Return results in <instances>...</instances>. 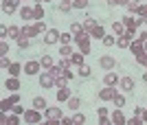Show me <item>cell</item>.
I'll return each mask as SVG.
<instances>
[{
    "instance_id": "6da1fadb",
    "label": "cell",
    "mask_w": 147,
    "mask_h": 125,
    "mask_svg": "<svg viewBox=\"0 0 147 125\" xmlns=\"http://www.w3.org/2000/svg\"><path fill=\"white\" fill-rule=\"evenodd\" d=\"M75 42H77V46H79V50L84 53V55H88V53H90V33L75 35Z\"/></svg>"
},
{
    "instance_id": "7a4b0ae2",
    "label": "cell",
    "mask_w": 147,
    "mask_h": 125,
    "mask_svg": "<svg viewBox=\"0 0 147 125\" xmlns=\"http://www.w3.org/2000/svg\"><path fill=\"white\" fill-rule=\"evenodd\" d=\"M22 116H24L26 123H40V121H42V114H40V110H37V108H35V110H26Z\"/></svg>"
},
{
    "instance_id": "3957f363",
    "label": "cell",
    "mask_w": 147,
    "mask_h": 125,
    "mask_svg": "<svg viewBox=\"0 0 147 125\" xmlns=\"http://www.w3.org/2000/svg\"><path fill=\"white\" fill-rule=\"evenodd\" d=\"M59 35H61V33L57 31V29H49L46 35H44V42L49 44V46H51V44H57V42H59Z\"/></svg>"
},
{
    "instance_id": "277c9868",
    "label": "cell",
    "mask_w": 147,
    "mask_h": 125,
    "mask_svg": "<svg viewBox=\"0 0 147 125\" xmlns=\"http://www.w3.org/2000/svg\"><path fill=\"white\" fill-rule=\"evenodd\" d=\"M99 64H101V68H105V70H114V66H117V59L112 55H103L101 59H99Z\"/></svg>"
},
{
    "instance_id": "5b68a950",
    "label": "cell",
    "mask_w": 147,
    "mask_h": 125,
    "mask_svg": "<svg viewBox=\"0 0 147 125\" xmlns=\"http://www.w3.org/2000/svg\"><path fill=\"white\" fill-rule=\"evenodd\" d=\"M114 94H117L114 88H112V86H105L103 90H99V99H101V101H112V99H114Z\"/></svg>"
},
{
    "instance_id": "8992f818",
    "label": "cell",
    "mask_w": 147,
    "mask_h": 125,
    "mask_svg": "<svg viewBox=\"0 0 147 125\" xmlns=\"http://www.w3.org/2000/svg\"><path fill=\"white\" fill-rule=\"evenodd\" d=\"M40 68H42V64H40V62H26L24 64V73H26V75H37Z\"/></svg>"
},
{
    "instance_id": "52a82bcc",
    "label": "cell",
    "mask_w": 147,
    "mask_h": 125,
    "mask_svg": "<svg viewBox=\"0 0 147 125\" xmlns=\"http://www.w3.org/2000/svg\"><path fill=\"white\" fill-rule=\"evenodd\" d=\"M53 83H55V77L51 75V73H42L40 75V86L42 88H51Z\"/></svg>"
},
{
    "instance_id": "ba28073f",
    "label": "cell",
    "mask_w": 147,
    "mask_h": 125,
    "mask_svg": "<svg viewBox=\"0 0 147 125\" xmlns=\"http://www.w3.org/2000/svg\"><path fill=\"white\" fill-rule=\"evenodd\" d=\"M46 119L49 121H61V108H46Z\"/></svg>"
},
{
    "instance_id": "9c48e42d",
    "label": "cell",
    "mask_w": 147,
    "mask_h": 125,
    "mask_svg": "<svg viewBox=\"0 0 147 125\" xmlns=\"http://www.w3.org/2000/svg\"><path fill=\"white\" fill-rule=\"evenodd\" d=\"M129 48H132V53H134V55H141V53H145V42H141V40L136 38V40H132Z\"/></svg>"
},
{
    "instance_id": "30bf717a",
    "label": "cell",
    "mask_w": 147,
    "mask_h": 125,
    "mask_svg": "<svg viewBox=\"0 0 147 125\" xmlns=\"http://www.w3.org/2000/svg\"><path fill=\"white\" fill-rule=\"evenodd\" d=\"M103 81H105V86H117V81H119V75L114 73V70H110V73H105Z\"/></svg>"
},
{
    "instance_id": "8fae6325",
    "label": "cell",
    "mask_w": 147,
    "mask_h": 125,
    "mask_svg": "<svg viewBox=\"0 0 147 125\" xmlns=\"http://www.w3.org/2000/svg\"><path fill=\"white\" fill-rule=\"evenodd\" d=\"M121 20H123V26H125V29H129V31H136L138 22H136L132 15H125V18H121Z\"/></svg>"
},
{
    "instance_id": "7c38bea8",
    "label": "cell",
    "mask_w": 147,
    "mask_h": 125,
    "mask_svg": "<svg viewBox=\"0 0 147 125\" xmlns=\"http://www.w3.org/2000/svg\"><path fill=\"white\" fill-rule=\"evenodd\" d=\"M55 97H57V101H59V103H64V101H68V99H70V90H68V88L64 86V88H59V90H57V94H55Z\"/></svg>"
},
{
    "instance_id": "4fadbf2b",
    "label": "cell",
    "mask_w": 147,
    "mask_h": 125,
    "mask_svg": "<svg viewBox=\"0 0 147 125\" xmlns=\"http://www.w3.org/2000/svg\"><path fill=\"white\" fill-rule=\"evenodd\" d=\"M112 123H117V125H125V123H127V119L123 116L121 110H114V112H112Z\"/></svg>"
},
{
    "instance_id": "5bb4252c",
    "label": "cell",
    "mask_w": 147,
    "mask_h": 125,
    "mask_svg": "<svg viewBox=\"0 0 147 125\" xmlns=\"http://www.w3.org/2000/svg\"><path fill=\"white\" fill-rule=\"evenodd\" d=\"M121 88L125 90V92H132V90H134V79H132V77H123L121 79Z\"/></svg>"
},
{
    "instance_id": "9a60e30c",
    "label": "cell",
    "mask_w": 147,
    "mask_h": 125,
    "mask_svg": "<svg viewBox=\"0 0 147 125\" xmlns=\"http://www.w3.org/2000/svg\"><path fill=\"white\" fill-rule=\"evenodd\" d=\"M5 88L7 90H20V81H18V77H9L5 81Z\"/></svg>"
},
{
    "instance_id": "2e32d148",
    "label": "cell",
    "mask_w": 147,
    "mask_h": 125,
    "mask_svg": "<svg viewBox=\"0 0 147 125\" xmlns=\"http://www.w3.org/2000/svg\"><path fill=\"white\" fill-rule=\"evenodd\" d=\"M90 38H97V40H103L105 38V31H103V26L101 24H97L94 29L90 31Z\"/></svg>"
},
{
    "instance_id": "e0dca14e",
    "label": "cell",
    "mask_w": 147,
    "mask_h": 125,
    "mask_svg": "<svg viewBox=\"0 0 147 125\" xmlns=\"http://www.w3.org/2000/svg\"><path fill=\"white\" fill-rule=\"evenodd\" d=\"M33 108H37V110H46V108H49V103H46V99H44V97H35V99H33Z\"/></svg>"
},
{
    "instance_id": "ac0fdd59",
    "label": "cell",
    "mask_w": 147,
    "mask_h": 125,
    "mask_svg": "<svg viewBox=\"0 0 147 125\" xmlns=\"http://www.w3.org/2000/svg\"><path fill=\"white\" fill-rule=\"evenodd\" d=\"M33 20H44V7H42V2L33 7Z\"/></svg>"
},
{
    "instance_id": "d6986e66",
    "label": "cell",
    "mask_w": 147,
    "mask_h": 125,
    "mask_svg": "<svg viewBox=\"0 0 147 125\" xmlns=\"http://www.w3.org/2000/svg\"><path fill=\"white\" fill-rule=\"evenodd\" d=\"M37 33L40 31H37L35 26H22V35H24V38H35Z\"/></svg>"
},
{
    "instance_id": "ffe728a7",
    "label": "cell",
    "mask_w": 147,
    "mask_h": 125,
    "mask_svg": "<svg viewBox=\"0 0 147 125\" xmlns=\"http://www.w3.org/2000/svg\"><path fill=\"white\" fill-rule=\"evenodd\" d=\"M13 106H16V101L9 97V99H2V103H0V110H2V112H7V110H13Z\"/></svg>"
},
{
    "instance_id": "44dd1931",
    "label": "cell",
    "mask_w": 147,
    "mask_h": 125,
    "mask_svg": "<svg viewBox=\"0 0 147 125\" xmlns=\"http://www.w3.org/2000/svg\"><path fill=\"white\" fill-rule=\"evenodd\" d=\"M70 33H73V35H81V33H86V29H84V24H79V22H73V24H70Z\"/></svg>"
},
{
    "instance_id": "7402d4cb",
    "label": "cell",
    "mask_w": 147,
    "mask_h": 125,
    "mask_svg": "<svg viewBox=\"0 0 147 125\" xmlns=\"http://www.w3.org/2000/svg\"><path fill=\"white\" fill-rule=\"evenodd\" d=\"M129 44H132V40H129V38H125V35L117 38V46H119V48H129Z\"/></svg>"
},
{
    "instance_id": "603a6c76",
    "label": "cell",
    "mask_w": 147,
    "mask_h": 125,
    "mask_svg": "<svg viewBox=\"0 0 147 125\" xmlns=\"http://www.w3.org/2000/svg\"><path fill=\"white\" fill-rule=\"evenodd\" d=\"M59 55H61V57H73V46H70V44H61Z\"/></svg>"
},
{
    "instance_id": "cb8c5ba5",
    "label": "cell",
    "mask_w": 147,
    "mask_h": 125,
    "mask_svg": "<svg viewBox=\"0 0 147 125\" xmlns=\"http://www.w3.org/2000/svg\"><path fill=\"white\" fill-rule=\"evenodd\" d=\"M20 15H22V20H33V9H31V7H22V9H20Z\"/></svg>"
},
{
    "instance_id": "d4e9b609",
    "label": "cell",
    "mask_w": 147,
    "mask_h": 125,
    "mask_svg": "<svg viewBox=\"0 0 147 125\" xmlns=\"http://www.w3.org/2000/svg\"><path fill=\"white\" fill-rule=\"evenodd\" d=\"M70 9H75V7H73V0H61V2H59V11L61 13L70 11Z\"/></svg>"
},
{
    "instance_id": "484cf974",
    "label": "cell",
    "mask_w": 147,
    "mask_h": 125,
    "mask_svg": "<svg viewBox=\"0 0 147 125\" xmlns=\"http://www.w3.org/2000/svg\"><path fill=\"white\" fill-rule=\"evenodd\" d=\"M79 106H81L79 97H70V99H68V108H70V110H79Z\"/></svg>"
},
{
    "instance_id": "4316f807",
    "label": "cell",
    "mask_w": 147,
    "mask_h": 125,
    "mask_svg": "<svg viewBox=\"0 0 147 125\" xmlns=\"http://www.w3.org/2000/svg\"><path fill=\"white\" fill-rule=\"evenodd\" d=\"M20 70H24V66H20V64H11V66H9V75H11V77H18Z\"/></svg>"
},
{
    "instance_id": "83f0119b",
    "label": "cell",
    "mask_w": 147,
    "mask_h": 125,
    "mask_svg": "<svg viewBox=\"0 0 147 125\" xmlns=\"http://www.w3.org/2000/svg\"><path fill=\"white\" fill-rule=\"evenodd\" d=\"M112 31L117 33L119 38H121V35H125V26H123V22H114V24H112Z\"/></svg>"
},
{
    "instance_id": "f1b7e54d",
    "label": "cell",
    "mask_w": 147,
    "mask_h": 125,
    "mask_svg": "<svg viewBox=\"0 0 147 125\" xmlns=\"http://www.w3.org/2000/svg\"><path fill=\"white\" fill-rule=\"evenodd\" d=\"M84 57H86V55L79 50V53H73V57H70V59H73L75 66H81V64H84Z\"/></svg>"
},
{
    "instance_id": "f546056e",
    "label": "cell",
    "mask_w": 147,
    "mask_h": 125,
    "mask_svg": "<svg viewBox=\"0 0 147 125\" xmlns=\"http://www.w3.org/2000/svg\"><path fill=\"white\" fill-rule=\"evenodd\" d=\"M9 38H13V40L22 38V29H18V26H9Z\"/></svg>"
},
{
    "instance_id": "4dcf8cb0",
    "label": "cell",
    "mask_w": 147,
    "mask_h": 125,
    "mask_svg": "<svg viewBox=\"0 0 147 125\" xmlns=\"http://www.w3.org/2000/svg\"><path fill=\"white\" fill-rule=\"evenodd\" d=\"M40 64H42V68H46V70H51V68H53V59H51L49 55H44L42 59H40Z\"/></svg>"
},
{
    "instance_id": "1f68e13d",
    "label": "cell",
    "mask_w": 147,
    "mask_h": 125,
    "mask_svg": "<svg viewBox=\"0 0 147 125\" xmlns=\"http://www.w3.org/2000/svg\"><path fill=\"white\" fill-rule=\"evenodd\" d=\"M94 26H97V22H94L92 18H86V20H84V29H86V33H90Z\"/></svg>"
},
{
    "instance_id": "d6a6232c",
    "label": "cell",
    "mask_w": 147,
    "mask_h": 125,
    "mask_svg": "<svg viewBox=\"0 0 147 125\" xmlns=\"http://www.w3.org/2000/svg\"><path fill=\"white\" fill-rule=\"evenodd\" d=\"M59 40H61V44H70V42H75V35L73 33H61Z\"/></svg>"
},
{
    "instance_id": "836d02e7",
    "label": "cell",
    "mask_w": 147,
    "mask_h": 125,
    "mask_svg": "<svg viewBox=\"0 0 147 125\" xmlns=\"http://www.w3.org/2000/svg\"><path fill=\"white\" fill-rule=\"evenodd\" d=\"M2 11H5V13H13V11H16V7H13L9 0H2Z\"/></svg>"
},
{
    "instance_id": "e575fe53",
    "label": "cell",
    "mask_w": 147,
    "mask_h": 125,
    "mask_svg": "<svg viewBox=\"0 0 147 125\" xmlns=\"http://www.w3.org/2000/svg\"><path fill=\"white\" fill-rule=\"evenodd\" d=\"M112 101H114V106H117V108L125 106V97H123V94H114V99H112Z\"/></svg>"
},
{
    "instance_id": "d590c367",
    "label": "cell",
    "mask_w": 147,
    "mask_h": 125,
    "mask_svg": "<svg viewBox=\"0 0 147 125\" xmlns=\"http://www.w3.org/2000/svg\"><path fill=\"white\" fill-rule=\"evenodd\" d=\"M49 73H51V75H53V77H59V75H64V68H61L59 64H57V66H53V68H51Z\"/></svg>"
},
{
    "instance_id": "8d00e7d4",
    "label": "cell",
    "mask_w": 147,
    "mask_h": 125,
    "mask_svg": "<svg viewBox=\"0 0 147 125\" xmlns=\"http://www.w3.org/2000/svg\"><path fill=\"white\" fill-rule=\"evenodd\" d=\"M125 7H127V11H129V13H138V7H141V5H136V0H134V2L129 0Z\"/></svg>"
},
{
    "instance_id": "74e56055",
    "label": "cell",
    "mask_w": 147,
    "mask_h": 125,
    "mask_svg": "<svg viewBox=\"0 0 147 125\" xmlns=\"http://www.w3.org/2000/svg\"><path fill=\"white\" fill-rule=\"evenodd\" d=\"M136 62L147 68V50H145V53H141V55H136Z\"/></svg>"
},
{
    "instance_id": "f35d334b",
    "label": "cell",
    "mask_w": 147,
    "mask_h": 125,
    "mask_svg": "<svg viewBox=\"0 0 147 125\" xmlns=\"http://www.w3.org/2000/svg\"><path fill=\"white\" fill-rule=\"evenodd\" d=\"M73 7H75V9H86L88 0H73Z\"/></svg>"
},
{
    "instance_id": "ab89813d",
    "label": "cell",
    "mask_w": 147,
    "mask_h": 125,
    "mask_svg": "<svg viewBox=\"0 0 147 125\" xmlns=\"http://www.w3.org/2000/svg\"><path fill=\"white\" fill-rule=\"evenodd\" d=\"M101 42H103L105 46H114V42H117V38H114V35H105V38L101 40Z\"/></svg>"
},
{
    "instance_id": "60d3db41",
    "label": "cell",
    "mask_w": 147,
    "mask_h": 125,
    "mask_svg": "<svg viewBox=\"0 0 147 125\" xmlns=\"http://www.w3.org/2000/svg\"><path fill=\"white\" fill-rule=\"evenodd\" d=\"M66 81H68V79H66V77H64V75L55 77V86H57V88H64V86H66Z\"/></svg>"
},
{
    "instance_id": "b9f144b4",
    "label": "cell",
    "mask_w": 147,
    "mask_h": 125,
    "mask_svg": "<svg viewBox=\"0 0 147 125\" xmlns=\"http://www.w3.org/2000/svg\"><path fill=\"white\" fill-rule=\"evenodd\" d=\"M73 121H75V123H77V125H81V123H86V116H84V114H81V112H77V114H75V116H73Z\"/></svg>"
},
{
    "instance_id": "7bdbcfd3",
    "label": "cell",
    "mask_w": 147,
    "mask_h": 125,
    "mask_svg": "<svg viewBox=\"0 0 147 125\" xmlns=\"http://www.w3.org/2000/svg\"><path fill=\"white\" fill-rule=\"evenodd\" d=\"M79 75L81 77H90V68H88L86 64H81V66H79Z\"/></svg>"
},
{
    "instance_id": "ee69618b",
    "label": "cell",
    "mask_w": 147,
    "mask_h": 125,
    "mask_svg": "<svg viewBox=\"0 0 147 125\" xmlns=\"http://www.w3.org/2000/svg\"><path fill=\"white\" fill-rule=\"evenodd\" d=\"M18 46H20V48H29V38H24V35L18 38Z\"/></svg>"
},
{
    "instance_id": "f6af8a7d",
    "label": "cell",
    "mask_w": 147,
    "mask_h": 125,
    "mask_svg": "<svg viewBox=\"0 0 147 125\" xmlns=\"http://www.w3.org/2000/svg\"><path fill=\"white\" fill-rule=\"evenodd\" d=\"M0 55H9V44H7L5 40L0 42Z\"/></svg>"
},
{
    "instance_id": "bcb514c9",
    "label": "cell",
    "mask_w": 147,
    "mask_h": 125,
    "mask_svg": "<svg viewBox=\"0 0 147 125\" xmlns=\"http://www.w3.org/2000/svg\"><path fill=\"white\" fill-rule=\"evenodd\" d=\"M0 66H2V68H9V66H11V62H9V57H7V55L0 57Z\"/></svg>"
},
{
    "instance_id": "7dc6e473",
    "label": "cell",
    "mask_w": 147,
    "mask_h": 125,
    "mask_svg": "<svg viewBox=\"0 0 147 125\" xmlns=\"http://www.w3.org/2000/svg\"><path fill=\"white\" fill-rule=\"evenodd\" d=\"M129 0H108V5L110 7H119V5H127Z\"/></svg>"
},
{
    "instance_id": "c3c4849f",
    "label": "cell",
    "mask_w": 147,
    "mask_h": 125,
    "mask_svg": "<svg viewBox=\"0 0 147 125\" xmlns=\"http://www.w3.org/2000/svg\"><path fill=\"white\" fill-rule=\"evenodd\" d=\"M35 29H37L40 33H42V31H46V24H44L42 20H35Z\"/></svg>"
},
{
    "instance_id": "681fc988",
    "label": "cell",
    "mask_w": 147,
    "mask_h": 125,
    "mask_svg": "<svg viewBox=\"0 0 147 125\" xmlns=\"http://www.w3.org/2000/svg\"><path fill=\"white\" fill-rule=\"evenodd\" d=\"M138 15H141V18H147V5H141V7H138Z\"/></svg>"
},
{
    "instance_id": "f907efd6",
    "label": "cell",
    "mask_w": 147,
    "mask_h": 125,
    "mask_svg": "<svg viewBox=\"0 0 147 125\" xmlns=\"http://www.w3.org/2000/svg\"><path fill=\"white\" fill-rule=\"evenodd\" d=\"M24 112H26V110H24L22 106H18V103L13 106V114H24Z\"/></svg>"
},
{
    "instance_id": "816d5d0a",
    "label": "cell",
    "mask_w": 147,
    "mask_h": 125,
    "mask_svg": "<svg viewBox=\"0 0 147 125\" xmlns=\"http://www.w3.org/2000/svg\"><path fill=\"white\" fill-rule=\"evenodd\" d=\"M112 119H108V116H99V125H110Z\"/></svg>"
},
{
    "instance_id": "f5cc1de1",
    "label": "cell",
    "mask_w": 147,
    "mask_h": 125,
    "mask_svg": "<svg viewBox=\"0 0 147 125\" xmlns=\"http://www.w3.org/2000/svg\"><path fill=\"white\" fill-rule=\"evenodd\" d=\"M141 121H143V116H132V119H129L127 123H129V125H138Z\"/></svg>"
},
{
    "instance_id": "db71d44e",
    "label": "cell",
    "mask_w": 147,
    "mask_h": 125,
    "mask_svg": "<svg viewBox=\"0 0 147 125\" xmlns=\"http://www.w3.org/2000/svg\"><path fill=\"white\" fill-rule=\"evenodd\" d=\"M18 116H20V114H13V116H9V125H18Z\"/></svg>"
},
{
    "instance_id": "11a10c76",
    "label": "cell",
    "mask_w": 147,
    "mask_h": 125,
    "mask_svg": "<svg viewBox=\"0 0 147 125\" xmlns=\"http://www.w3.org/2000/svg\"><path fill=\"white\" fill-rule=\"evenodd\" d=\"M61 123H64V125H70V123H75V121L68 119V116H61Z\"/></svg>"
},
{
    "instance_id": "9f6ffc18",
    "label": "cell",
    "mask_w": 147,
    "mask_h": 125,
    "mask_svg": "<svg viewBox=\"0 0 147 125\" xmlns=\"http://www.w3.org/2000/svg\"><path fill=\"white\" fill-rule=\"evenodd\" d=\"M99 116H108V108H99Z\"/></svg>"
},
{
    "instance_id": "6f0895ef",
    "label": "cell",
    "mask_w": 147,
    "mask_h": 125,
    "mask_svg": "<svg viewBox=\"0 0 147 125\" xmlns=\"http://www.w3.org/2000/svg\"><path fill=\"white\" fill-rule=\"evenodd\" d=\"M64 77H66V79H73V73H70V68L64 70Z\"/></svg>"
},
{
    "instance_id": "680465c9",
    "label": "cell",
    "mask_w": 147,
    "mask_h": 125,
    "mask_svg": "<svg viewBox=\"0 0 147 125\" xmlns=\"http://www.w3.org/2000/svg\"><path fill=\"white\" fill-rule=\"evenodd\" d=\"M9 2H11L13 7H18V5H20V0H9Z\"/></svg>"
},
{
    "instance_id": "91938a15",
    "label": "cell",
    "mask_w": 147,
    "mask_h": 125,
    "mask_svg": "<svg viewBox=\"0 0 147 125\" xmlns=\"http://www.w3.org/2000/svg\"><path fill=\"white\" fill-rule=\"evenodd\" d=\"M143 121H147V110H143Z\"/></svg>"
},
{
    "instance_id": "94428289",
    "label": "cell",
    "mask_w": 147,
    "mask_h": 125,
    "mask_svg": "<svg viewBox=\"0 0 147 125\" xmlns=\"http://www.w3.org/2000/svg\"><path fill=\"white\" fill-rule=\"evenodd\" d=\"M143 79H145V81H147V70H145V73H143Z\"/></svg>"
},
{
    "instance_id": "6125c7cd",
    "label": "cell",
    "mask_w": 147,
    "mask_h": 125,
    "mask_svg": "<svg viewBox=\"0 0 147 125\" xmlns=\"http://www.w3.org/2000/svg\"><path fill=\"white\" fill-rule=\"evenodd\" d=\"M40 2H42V0H35V5H40Z\"/></svg>"
},
{
    "instance_id": "be15d7a7",
    "label": "cell",
    "mask_w": 147,
    "mask_h": 125,
    "mask_svg": "<svg viewBox=\"0 0 147 125\" xmlns=\"http://www.w3.org/2000/svg\"><path fill=\"white\" fill-rule=\"evenodd\" d=\"M145 50H147V42H145Z\"/></svg>"
},
{
    "instance_id": "e7e4bbea",
    "label": "cell",
    "mask_w": 147,
    "mask_h": 125,
    "mask_svg": "<svg viewBox=\"0 0 147 125\" xmlns=\"http://www.w3.org/2000/svg\"><path fill=\"white\" fill-rule=\"evenodd\" d=\"M136 2H143V0H136Z\"/></svg>"
},
{
    "instance_id": "03108f58",
    "label": "cell",
    "mask_w": 147,
    "mask_h": 125,
    "mask_svg": "<svg viewBox=\"0 0 147 125\" xmlns=\"http://www.w3.org/2000/svg\"><path fill=\"white\" fill-rule=\"evenodd\" d=\"M46 2H51V0H46Z\"/></svg>"
}]
</instances>
